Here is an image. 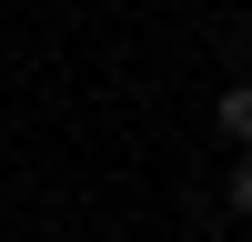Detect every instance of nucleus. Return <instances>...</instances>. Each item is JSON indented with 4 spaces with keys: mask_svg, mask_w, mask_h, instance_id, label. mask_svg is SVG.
Masks as SVG:
<instances>
[{
    "mask_svg": "<svg viewBox=\"0 0 252 242\" xmlns=\"http://www.w3.org/2000/svg\"><path fill=\"white\" fill-rule=\"evenodd\" d=\"M232 212L252 222V161H242V172H232Z\"/></svg>",
    "mask_w": 252,
    "mask_h": 242,
    "instance_id": "nucleus-2",
    "label": "nucleus"
},
{
    "mask_svg": "<svg viewBox=\"0 0 252 242\" xmlns=\"http://www.w3.org/2000/svg\"><path fill=\"white\" fill-rule=\"evenodd\" d=\"M212 121H222V141H242V151H252V81H232V91L212 101Z\"/></svg>",
    "mask_w": 252,
    "mask_h": 242,
    "instance_id": "nucleus-1",
    "label": "nucleus"
}]
</instances>
